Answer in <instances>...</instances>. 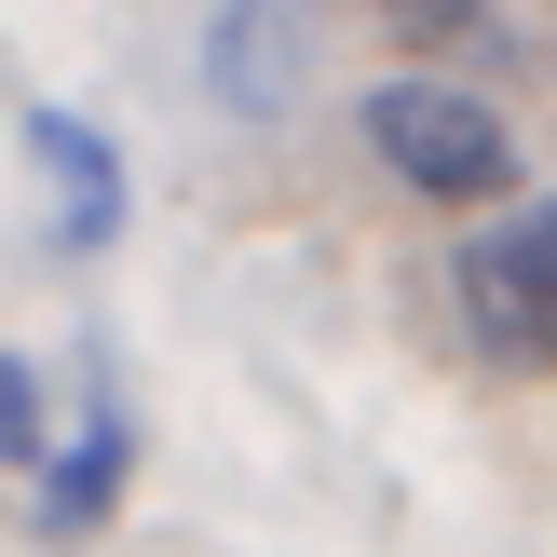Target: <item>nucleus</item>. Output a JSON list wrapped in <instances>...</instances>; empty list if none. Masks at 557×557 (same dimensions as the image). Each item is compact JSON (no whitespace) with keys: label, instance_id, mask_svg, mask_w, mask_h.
Wrapping results in <instances>:
<instances>
[{"label":"nucleus","instance_id":"nucleus-1","mask_svg":"<svg viewBox=\"0 0 557 557\" xmlns=\"http://www.w3.org/2000/svg\"><path fill=\"white\" fill-rule=\"evenodd\" d=\"M368 150L395 163V190H422V205H490V190H517L504 109L462 96V82H381L368 96Z\"/></svg>","mask_w":557,"mask_h":557},{"label":"nucleus","instance_id":"nucleus-2","mask_svg":"<svg viewBox=\"0 0 557 557\" xmlns=\"http://www.w3.org/2000/svg\"><path fill=\"white\" fill-rule=\"evenodd\" d=\"M462 326H476L490 368L557 381V190L544 205H504L476 245H462Z\"/></svg>","mask_w":557,"mask_h":557},{"label":"nucleus","instance_id":"nucleus-3","mask_svg":"<svg viewBox=\"0 0 557 557\" xmlns=\"http://www.w3.org/2000/svg\"><path fill=\"white\" fill-rule=\"evenodd\" d=\"M205 69H218V96H232L245 123H272V109L299 96V69H313V0H218Z\"/></svg>","mask_w":557,"mask_h":557},{"label":"nucleus","instance_id":"nucleus-4","mask_svg":"<svg viewBox=\"0 0 557 557\" xmlns=\"http://www.w3.org/2000/svg\"><path fill=\"white\" fill-rule=\"evenodd\" d=\"M27 177H41V205H54L69 245H109V232H123V150H109L82 109H27Z\"/></svg>","mask_w":557,"mask_h":557},{"label":"nucleus","instance_id":"nucleus-5","mask_svg":"<svg viewBox=\"0 0 557 557\" xmlns=\"http://www.w3.org/2000/svg\"><path fill=\"white\" fill-rule=\"evenodd\" d=\"M123 462H136V435H123V408L96 395V408H82V449L41 476V531H96V517L123 504Z\"/></svg>","mask_w":557,"mask_h":557},{"label":"nucleus","instance_id":"nucleus-6","mask_svg":"<svg viewBox=\"0 0 557 557\" xmlns=\"http://www.w3.org/2000/svg\"><path fill=\"white\" fill-rule=\"evenodd\" d=\"M0 462H41V368L0 354Z\"/></svg>","mask_w":557,"mask_h":557},{"label":"nucleus","instance_id":"nucleus-7","mask_svg":"<svg viewBox=\"0 0 557 557\" xmlns=\"http://www.w3.org/2000/svg\"><path fill=\"white\" fill-rule=\"evenodd\" d=\"M476 14H490V0H381V27H395V41H462Z\"/></svg>","mask_w":557,"mask_h":557}]
</instances>
